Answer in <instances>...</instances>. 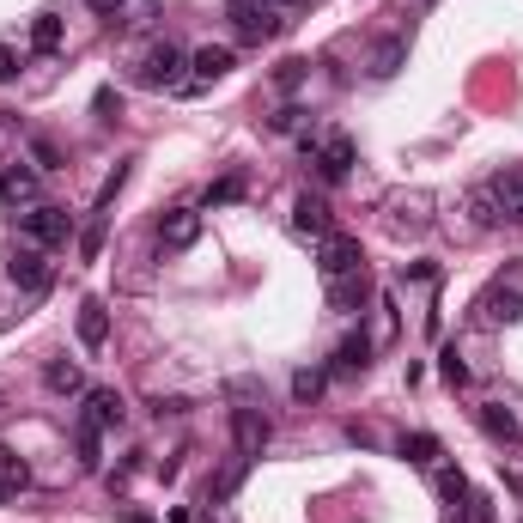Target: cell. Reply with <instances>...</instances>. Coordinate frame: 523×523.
<instances>
[{
  "instance_id": "obj_1",
  "label": "cell",
  "mask_w": 523,
  "mask_h": 523,
  "mask_svg": "<svg viewBox=\"0 0 523 523\" xmlns=\"http://www.w3.org/2000/svg\"><path fill=\"white\" fill-rule=\"evenodd\" d=\"M19 238H25V244H37V250H67V238H73V213H67V207L37 201V207H25V213H19Z\"/></svg>"
},
{
  "instance_id": "obj_2",
  "label": "cell",
  "mask_w": 523,
  "mask_h": 523,
  "mask_svg": "<svg viewBox=\"0 0 523 523\" xmlns=\"http://www.w3.org/2000/svg\"><path fill=\"white\" fill-rule=\"evenodd\" d=\"M183 49L177 43H153V49H146L140 55V67H134V80L146 86V92H171V86H183Z\"/></svg>"
},
{
  "instance_id": "obj_3",
  "label": "cell",
  "mask_w": 523,
  "mask_h": 523,
  "mask_svg": "<svg viewBox=\"0 0 523 523\" xmlns=\"http://www.w3.org/2000/svg\"><path fill=\"white\" fill-rule=\"evenodd\" d=\"M226 19H232V31H238L244 43H268V37H280V19H274L268 0H226Z\"/></svg>"
},
{
  "instance_id": "obj_4",
  "label": "cell",
  "mask_w": 523,
  "mask_h": 523,
  "mask_svg": "<svg viewBox=\"0 0 523 523\" xmlns=\"http://www.w3.org/2000/svg\"><path fill=\"white\" fill-rule=\"evenodd\" d=\"M317 268H323V280H329V286H335V280H353V274H365L359 238H341V232H329V238L317 244Z\"/></svg>"
},
{
  "instance_id": "obj_5",
  "label": "cell",
  "mask_w": 523,
  "mask_h": 523,
  "mask_svg": "<svg viewBox=\"0 0 523 523\" xmlns=\"http://www.w3.org/2000/svg\"><path fill=\"white\" fill-rule=\"evenodd\" d=\"M232 438H238V463L250 469V463L262 457V444H268V414H262L256 402H238V408H232Z\"/></svg>"
},
{
  "instance_id": "obj_6",
  "label": "cell",
  "mask_w": 523,
  "mask_h": 523,
  "mask_svg": "<svg viewBox=\"0 0 523 523\" xmlns=\"http://www.w3.org/2000/svg\"><path fill=\"white\" fill-rule=\"evenodd\" d=\"M7 274H13V286H19V292H31V298H37V292H49V280H55V268H49V256H43L37 244H19V250H13V262H7Z\"/></svg>"
},
{
  "instance_id": "obj_7",
  "label": "cell",
  "mask_w": 523,
  "mask_h": 523,
  "mask_svg": "<svg viewBox=\"0 0 523 523\" xmlns=\"http://www.w3.org/2000/svg\"><path fill=\"white\" fill-rule=\"evenodd\" d=\"M402 67H408V37H378V43H371V55H365L371 80H396Z\"/></svg>"
},
{
  "instance_id": "obj_8",
  "label": "cell",
  "mask_w": 523,
  "mask_h": 523,
  "mask_svg": "<svg viewBox=\"0 0 523 523\" xmlns=\"http://www.w3.org/2000/svg\"><path fill=\"white\" fill-rule=\"evenodd\" d=\"M195 238H201V213H195V207H177V213L159 219V244H165V250H189Z\"/></svg>"
},
{
  "instance_id": "obj_9",
  "label": "cell",
  "mask_w": 523,
  "mask_h": 523,
  "mask_svg": "<svg viewBox=\"0 0 523 523\" xmlns=\"http://www.w3.org/2000/svg\"><path fill=\"white\" fill-rule=\"evenodd\" d=\"M517 317H523V292L517 286L499 280V286L481 292V323H517Z\"/></svg>"
},
{
  "instance_id": "obj_10",
  "label": "cell",
  "mask_w": 523,
  "mask_h": 523,
  "mask_svg": "<svg viewBox=\"0 0 523 523\" xmlns=\"http://www.w3.org/2000/svg\"><path fill=\"white\" fill-rule=\"evenodd\" d=\"M317 171H323V183H341L347 171H353V140L347 134H329L323 146H317V159H311Z\"/></svg>"
},
{
  "instance_id": "obj_11",
  "label": "cell",
  "mask_w": 523,
  "mask_h": 523,
  "mask_svg": "<svg viewBox=\"0 0 523 523\" xmlns=\"http://www.w3.org/2000/svg\"><path fill=\"white\" fill-rule=\"evenodd\" d=\"M0 201H7V207H37V171L7 165V171H0Z\"/></svg>"
},
{
  "instance_id": "obj_12",
  "label": "cell",
  "mask_w": 523,
  "mask_h": 523,
  "mask_svg": "<svg viewBox=\"0 0 523 523\" xmlns=\"http://www.w3.org/2000/svg\"><path fill=\"white\" fill-rule=\"evenodd\" d=\"M469 213H475V226H481V232H493V226H505V207H499V183H493V177L469 189Z\"/></svg>"
},
{
  "instance_id": "obj_13",
  "label": "cell",
  "mask_w": 523,
  "mask_h": 523,
  "mask_svg": "<svg viewBox=\"0 0 523 523\" xmlns=\"http://www.w3.org/2000/svg\"><path fill=\"white\" fill-rule=\"evenodd\" d=\"M80 341H86V353H104V341H110V311H104V298H86V305H80Z\"/></svg>"
},
{
  "instance_id": "obj_14",
  "label": "cell",
  "mask_w": 523,
  "mask_h": 523,
  "mask_svg": "<svg viewBox=\"0 0 523 523\" xmlns=\"http://www.w3.org/2000/svg\"><path fill=\"white\" fill-rule=\"evenodd\" d=\"M122 414H128V408H122L116 390H86V414H80V420H92L98 432H110V426H122Z\"/></svg>"
},
{
  "instance_id": "obj_15",
  "label": "cell",
  "mask_w": 523,
  "mask_h": 523,
  "mask_svg": "<svg viewBox=\"0 0 523 523\" xmlns=\"http://www.w3.org/2000/svg\"><path fill=\"white\" fill-rule=\"evenodd\" d=\"M292 226L305 232V238H317V244H323V238H329V207H323L317 195H298V207H292Z\"/></svg>"
},
{
  "instance_id": "obj_16",
  "label": "cell",
  "mask_w": 523,
  "mask_h": 523,
  "mask_svg": "<svg viewBox=\"0 0 523 523\" xmlns=\"http://www.w3.org/2000/svg\"><path fill=\"white\" fill-rule=\"evenodd\" d=\"M365 365H371V341H365V335H347V341L335 347V359H329L335 378H353V371H365Z\"/></svg>"
},
{
  "instance_id": "obj_17",
  "label": "cell",
  "mask_w": 523,
  "mask_h": 523,
  "mask_svg": "<svg viewBox=\"0 0 523 523\" xmlns=\"http://www.w3.org/2000/svg\"><path fill=\"white\" fill-rule=\"evenodd\" d=\"M481 432H487V438H499V444H523L517 414H511V408H499V402H487V408H481Z\"/></svg>"
},
{
  "instance_id": "obj_18",
  "label": "cell",
  "mask_w": 523,
  "mask_h": 523,
  "mask_svg": "<svg viewBox=\"0 0 523 523\" xmlns=\"http://www.w3.org/2000/svg\"><path fill=\"white\" fill-rule=\"evenodd\" d=\"M189 67H195V80H226V73H232V49L226 43H207V49L189 55Z\"/></svg>"
},
{
  "instance_id": "obj_19",
  "label": "cell",
  "mask_w": 523,
  "mask_h": 523,
  "mask_svg": "<svg viewBox=\"0 0 523 523\" xmlns=\"http://www.w3.org/2000/svg\"><path fill=\"white\" fill-rule=\"evenodd\" d=\"M43 384L55 396H86V378H80V365H73V359H49L43 365Z\"/></svg>"
},
{
  "instance_id": "obj_20",
  "label": "cell",
  "mask_w": 523,
  "mask_h": 523,
  "mask_svg": "<svg viewBox=\"0 0 523 523\" xmlns=\"http://www.w3.org/2000/svg\"><path fill=\"white\" fill-rule=\"evenodd\" d=\"M73 444H80V469H98V463H104V432H98L92 420L73 426Z\"/></svg>"
},
{
  "instance_id": "obj_21",
  "label": "cell",
  "mask_w": 523,
  "mask_h": 523,
  "mask_svg": "<svg viewBox=\"0 0 523 523\" xmlns=\"http://www.w3.org/2000/svg\"><path fill=\"white\" fill-rule=\"evenodd\" d=\"M438 499L451 505V511H469V481H463V469H438Z\"/></svg>"
},
{
  "instance_id": "obj_22",
  "label": "cell",
  "mask_w": 523,
  "mask_h": 523,
  "mask_svg": "<svg viewBox=\"0 0 523 523\" xmlns=\"http://www.w3.org/2000/svg\"><path fill=\"white\" fill-rule=\"evenodd\" d=\"M402 457L420 463V469H432V463H438V438H432V432H408V438H402Z\"/></svg>"
},
{
  "instance_id": "obj_23",
  "label": "cell",
  "mask_w": 523,
  "mask_h": 523,
  "mask_svg": "<svg viewBox=\"0 0 523 523\" xmlns=\"http://www.w3.org/2000/svg\"><path fill=\"white\" fill-rule=\"evenodd\" d=\"M31 43H37V55H55V49H61V19L43 13V19L31 25Z\"/></svg>"
},
{
  "instance_id": "obj_24",
  "label": "cell",
  "mask_w": 523,
  "mask_h": 523,
  "mask_svg": "<svg viewBox=\"0 0 523 523\" xmlns=\"http://www.w3.org/2000/svg\"><path fill=\"white\" fill-rule=\"evenodd\" d=\"M329 298H335V311H359L365 280H359V274H353V280H335V286H329Z\"/></svg>"
},
{
  "instance_id": "obj_25",
  "label": "cell",
  "mask_w": 523,
  "mask_h": 523,
  "mask_svg": "<svg viewBox=\"0 0 523 523\" xmlns=\"http://www.w3.org/2000/svg\"><path fill=\"white\" fill-rule=\"evenodd\" d=\"M122 183H128V159H122V165H116V171H110V177L98 183V201H92V213H104V207H110V201L122 195Z\"/></svg>"
},
{
  "instance_id": "obj_26",
  "label": "cell",
  "mask_w": 523,
  "mask_h": 523,
  "mask_svg": "<svg viewBox=\"0 0 523 523\" xmlns=\"http://www.w3.org/2000/svg\"><path fill=\"white\" fill-rule=\"evenodd\" d=\"M323 384H329V371H298V378H292V396H298V402H317Z\"/></svg>"
},
{
  "instance_id": "obj_27",
  "label": "cell",
  "mask_w": 523,
  "mask_h": 523,
  "mask_svg": "<svg viewBox=\"0 0 523 523\" xmlns=\"http://www.w3.org/2000/svg\"><path fill=\"white\" fill-rule=\"evenodd\" d=\"M98 250H104V213H92V226L80 232V256H86V262H98Z\"/></svg>"
},
{
  "instance_id": "obj_28",
  "label": "cell",
  "mask_w": 523,
  "mask_h": 523,
  "mask_svg": "<svg viewBox=\"0 0 523 523\" xmlns=\"http://www.w3.org/2000/svg\"><path fill=\"white\" fill-rule=\"evenodd\" d=\"M0 481H7V487H25V481H31V469L7 451V444H0Z\"/></svg>"
},
{
  "instance_id": "obj_29",
  "label": "cell",
  "mask_w": 523,
  "mask_h": 523,
  "mask_svg": "<svg viewBox=\"0 0 523 523\" xmlns=\"http://www.w3.org/2000/svg\"><path fill=\"white\" fill-rule=\"evenodd\" d=\"M238 195H244V177H226V183L207 189V207H226V201H238Z\"/></svg>"
},
{
  "instance_id": "obj_30",
  "label": "cell",
  "mask_w": 523,
  "mask_h": 523,
  "mask_svg": "<svg viewBox=\"0 0 523 523\" xmlns=\"http://www.w3.org/2000/svg\"><path fill=\"white\" fill-rule=\"evenodd\" d=\"M31 159H37V171H61V153H55V140H31Z\"/></svg>"
},
{
  "instance_id": "obj_31",
  "label": "cell",
  "mask_w": 523,
  "mask_h": 523,
  "mask_svg": "<svg viewBox=\"0 0 523 523\" xmlns=\"http://www.w3.org/2000/svg\"><path fill=\"white\" fill-rule=\"evenodd\" d=\"M438 371H444V384H463V378H469V365H463L457 353H444V365H438Z\"/></svg>"
},
{
  "instance_id": "obj_32",
  "label": "cell",
  "mask_w": 523,
  "mask_h": 523,
  "mask_svg": "<svg viewBox=\"0 0 523 523\" xmlns=\"http://www.w3.org/2000/svg\"><path fill=\"white\" fill-rule=\"evenodd\" d=\"M13 73H19V55H13L7 43H0V86H7V80H13Z\"/></svg>"
},
{
  "instance_id": "obj_33",
  "label": "cell",
  "mask_w": 523,
  "mask_h": 523,
  "mask_svg": "<svg viewBox=\"0 0 523 523\" xmlns=\"http://www.w3.org/2000/svg\"><path fill=\"white\" fill-rule=\"evenodd\" d=\"M298 80H305V61H286V67H280V86H286V92H292V86H298Z\"/></svg>"
},
{
  "instance_id": "obj_34",
  "label": "cell",
  "mask_w": 523,
  "mask_h": 523,
  "mask_svg": "<svg viewBox=\"0 0 523 523\" xmlns=\"http://www.w3.org/2000/svg\"><path fill=\"white\" fill-rule=\"evenodd\" d=\"M86 7H92V13H98V19H116V13H122V7H128V0H86Z\"/></svg>"
},
{
  "instance_id": "obj_35",
  "label": "cell",
  "mask_w": 523,
  "mask_h": 523,
  "mask_svg": "<svg viewBox=\"0 0 523 523\" xmlns=\"http://www.w3.org/2000/svg\"><path fill=\"white\" fill-rule=\"evenodd\" d=\"M268 7H311V0H268Z\"/></svg>"
},
{
  "instance_id": "obj_36",
  "label": "cell",
  "mask_w": 523,
  "mask_h": 523,
  "mask_svg": "<svg viewBox=\"0 0 523 523\" xmlns=\"http://www.w3.org/2000/svg\"><path fill=\"white\" fill-rule=\"evenodd\" d=\"M408 7H438V0H408Z\"/></svg>"
},
{
  "instance_id": "obj_37",
  "label": "cell",
  "mask_w": 523,
  "mask_h": 523,
  "mask_svg": "<svg viewBox=\"0 0 523 523\" xmlns=\"http://www.w3.org/2000/svg\"><path fill=\"white\" fill-rule=\"evenodd\" d=\"M0 499H7V481H0Z\"/></svg>"
}]
</instances>
